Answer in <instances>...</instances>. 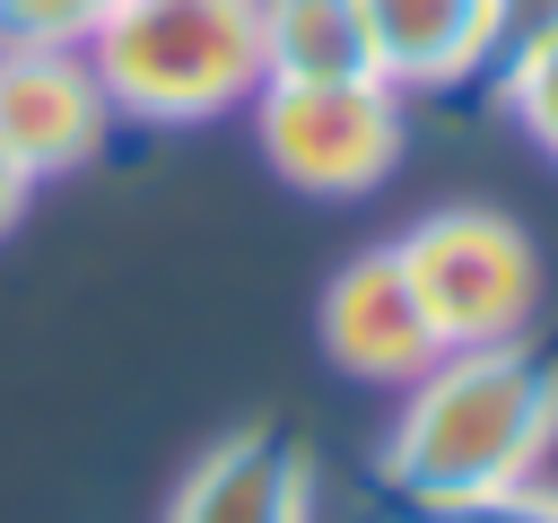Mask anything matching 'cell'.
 <instances>
[{
	"label": "cell",
	"mask_w": 558,
	"mask_h": 523,
	"mask_svg": "<svg viewBox=\"0 0 558 523\" xmlns=\"http://www.w3.org/2000/svg\"><path fill=\"white\" fill-rule=\"evenodd\" d=\"M357 17H366L375 78L401 96H436V87L480 78L514 35L506 0H357Z\"/></svg>",
	"instance_id": "obj_7"
},
{
	"label": "cell",
	"mask_w": 558,
	"mask_h": 523,
	"mask_svg": "<svg viewBox=\"0 0 558 523\" xmlns=\"http://www.w3.org/2000/svg\"><path fill=\"white\" fill-rule=\"evenodd\" d=\"M497 105L523 122V139L541 157H558V17L506 35V52H497Z\"/></svg>",
	"instance_id": "obj_10"
},
{
	"label": "cell",
	"mask_w": 558,
	"mask_h": 523,
	"mask_svg": "<svg viewBox=\"0 0 558 523\" xmlns=\"http://www.w3.org/2000/svg\"><path fill=\"white\" fill-rule=\"evenodd\" d=\"M166 523H314V462L288 427H235L183 471Z\"/></svg>",
	"instance_id": "obj_8"
},
{
	"label": "cell",
	"mask_w": 558,
	"mask_h": 523,
	"mask_svg": "<svg viewBox=\"0 0 558 523\" xmlns=\"http://www.w3.org/2000/svg\"><path fill=\"white\" fill-rule=\"evenodd\" d=\"M392 262L418 296L436 357L445 349H506L541 314V253L506 209H480V200L427 209L418 227L392 235Z\"/></svg>",
	"instance_id": "obj_3"
},
{
	"label": "cell",
	"mask_w": 558,
	"mask_h": 523,
	"mask_svg": "<svg viewBox=\"0 0 558 523\" xmlns=\"http://www.w3.org/2000/svg\"><path fill=\"white\" fill-rule=\"evenodd\" d=\"M410 523H558V488L523 479V488H497V497H471V506H436V514H410Z\"/></svg>",
	"instance_id": "obj_12"
},
{
	"label": "cell",
	"mask_w": 558,
	"mask_h": 523,
	"mask_svg": "<svg viewBox=\"0 0 558 523\" xmlns=\"http://www.w3.org/2000/svg\"><path fill=\"white\" fill-rule=\"evenodd\" d=\"M262 17V78H366V17L357 0H253Z\"/></svg>",
	"instance_id": "obj_9"
},
{
	"label": "cell",
	"mask_w": 558,
	"mask_h": 523,
	"mask_svg": "<svg viewBox=\"0 0 558 523\" xmlns=\"http://www.w3.org/2000/svg\"><path fill=\"white\" fill-rule=\"evenodd\" d=\"M244 113H253L270 174L288 192H314V200L375 192L410 148L401 87H384L375 70L366 78H262V96Z\"/></svg>",
	"instance_id": "obj_4"
},
{
	"label": "cell",
	"mask_w": 558,
	"mask_h": 523,
	"mask_svg": "<svg viewBox=\"0 0 558 523\" xmlns=\"http://www.w3.org/2000/svg\"><path fill=\"white\" fill-rule=\"evenodd\" d=\"M113 0H0V44L26 52H87V35L105 26Z\"/></svg>",
	"instance_id": "obj_11"
},
{
	"label": "cell",
	"mask_w": 558,
	"mask_h": 523,
	"mask_svg": "<svg viewBox=\"0 0 558 523\" xmlns=\"http://www.w3.org/2000/svg\"><path fill=\"white\" fill-rule=\"evenodd\" d=\"M549 453H558V366L532 357V340L445 349L427 357V375L401 384L375 479L410 514H436V506H471L541 479Z\"/></svg>",
	"instance_id": "obj_1"
},
{
	"label": "cell",
	"mask_w": 558,
	"mask_h": 523,
	"mask_svg": "<svg viewBox=\"0 0 558 523\" xmlns=\"http://www.w3.org/2000/svg\"><path fill=\"white\" fill-rule=\"evenodd\" d=\"M87 70L113 122H218L262 96V17L253 0H113L87 35Z\"/></svg>",
	"instance_id": "obj_2"
},
{
	"label": "cell",
	"mask_w": 558,
	"mask_h": 523,
	"mask_svg": "<svg viewBox=\"0 0 558 523\" xmlns=\"http://www.w3.org/2000/svg\"><path fill=\"white\" fill-rule=\"evenodd\" d=\"M113 131V105L87 70V52H26L0 44V157L26 183L78 174Z\"/></svg>",
	"instance_id": "obj_5"
},
{
	"label": "cell",
	"mask_w": 558,
	"mask_h": 523,
	"mask_svg": "<svg viewBox=\"0 0 558 523\" xmlns=\"http://www.w3.org/2000/svg\"><path fill=\"white\" fill-rule=\"evenodd\" d=\"M26 200H35V183H26V174H17L9 157H0V235H9L17 218H26Z\"/></svg>",
	"instance_id": "obj_13"
},
{
	"label": "cell",
	"mask_w": 558,
	"mask_h": 523,
	"mask_svg": "<svg viewBox=\"0 0 558 523\" xmlns=\"http://www.w3.org/2000/svg\"><path fill=\"white\" fill-rule=\"evenodd\" d=\"M514 9V26H541V17H558V0H506Z\"/></svg>",
	"instance_id": "obj_14"
},
{
	"label": "cell",
	"mask_w": 558,
	"mask_h": 523,
	"mask_svg": "<svg viewBox=\"0 0 558 523\" xmlns=\"http://www.w3.org/2000/svg\"><path fill=\"white\" fill-rule=\"evenodd\" d=\"M314 331H323V357H331L340 375L384 384V392H401V384L427 375V357H436V340H427V323H418V296H410L392 244H366V253H349V262L323 279Z\"/></svg>",
	"instance_id": "obj_6"
}]
</instances>
